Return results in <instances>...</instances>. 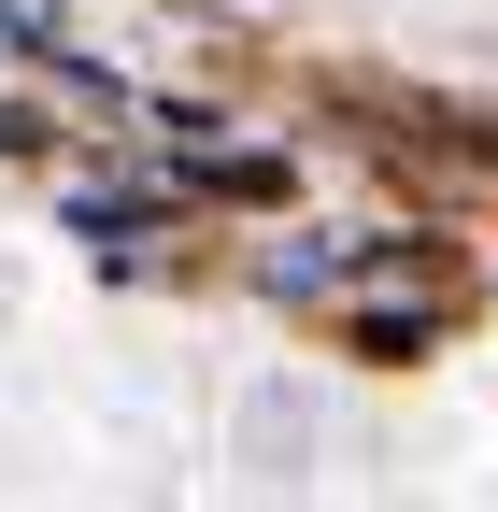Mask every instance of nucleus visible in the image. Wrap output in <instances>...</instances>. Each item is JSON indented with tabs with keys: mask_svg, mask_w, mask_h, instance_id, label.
I'll return each instance as SVG.
<instances>
[{
	"mask_svg": "<svg viewBox=\"0 0 498 512\" xmlns=\"http://www.w3.org/2000/svg\"><path fill=\"white\" fill-rule=\"evenodd\" d=\"M385 256H399L385 228H356V242H271V256H257V285H271V299H342L356 271H385Z\"/></svg>",
	"mask_w": 498,
	"mask_h": 512,
	"instance_id": "nucleus-1",
	"label": "nucleus"
}]
</instances>
